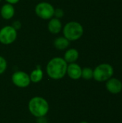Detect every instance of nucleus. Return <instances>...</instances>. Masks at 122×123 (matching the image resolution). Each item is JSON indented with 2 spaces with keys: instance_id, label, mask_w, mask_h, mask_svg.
<instances>
[{
  "instance_id": "a211bd4d",
  "label": "nucleus",
  "mask_w": 122,
  "mask_h": 123,
  "mask_svg": "<svg viewBox=\"0 0 122 123\" xmlns=\"http://www.w3.org/2000/svg\"><path fill=\"white\" fill-rule=\"evenodd\" d=\"M12 26L17 31V30H19L22 27V23H21L19 21L17 20V21H14V22L12 23Z\"/></svg>"
},
{
  "instance_id": "9d476101",
  "label": "nucleus",
  "mask_w": 122,
  "mask_h": 123,
  "mask_svg": "<svg viewBox=\"0 0 122 123\" xmlns=\"http://www.w3.org/2000/svg\"><path fill=\"white\" fill-rule=\"evenodd\" d=\"M47 29L51 34H58L63 30V25L60 19L55 17H52L49 19V22L47 24Z\"/></svg>"
},
{
  "instance_id": "4468645a",
  "label": "nucleus",
  "mask_w": 122,
  "mask_h": 123,
  "mask_svg": "<svg viewBox=\"0 0 122 123\" xmlns=\"http://www.w3.org/2000/svg\"><path fill=\"white\" fill-rule=\"evenodd\" d=\"M30 81L33 83L40 82L43 78V71L40 66H37L35 69H34L29 75Z\"/></svg>"
},
{
  "instance_id": "dca6fc26",
  "label": "nucleus",
  "mask_w": 122,
  "mask_h": 123,
  "mask_svg": "<svg viewBox=\"0 0 122 123\" xmlns=\"http://www.w3.org/2000/svg\"><path fill=\"white\" fill-rule=\"evenodd\" d=\"M6 68H7V62L6 59L3 56L0 55V75L5 72Z\"/></svg>"
},
{
  "instance_id": "20e7f679",
  "label": "nucleus",
  "mask_w": 122,
  "mask_h": 123,
  "mask_svg": "<svg viewBox=\"0 0 122 123\" xmlns=\"http://www.w3.org/2000/svg\"><path fill=\"white\" fill-rule=\"evenodd\" d=\"M114 75V68L109 63H101L93 69V78L96 81L104 82Z\"/></svg>"
},
{
  "instance_id": "7ed1b4c3",
  "label": "nucleus",
  "mask_w": 122,
  "mask_h": 123,
  "mask_svg": "<svg viewBox=\"0 0 122 123\" xmlns=\"http://www.w3.org/2000/svg\"><path fill=\"white\" fill-rule=\"evenodd\" d=\"M84 30L81 23L76 21H71L66 23L63 28V36L70 42L79 40L83 35Z\"/></svg>"
},
{
  "instance_id": "4be33fe9",
  "label": "nucleus",
  "mask_w": 122,
  "mask_h": 123,
  "mask_svg": "<svg viewBox=\"0 0 122 123\" xmlns=\"http://www.w3.org/2000/svg\"><path fill=\"white\" fill-rule=\"evenodd\" d=\"M1 1V0H0V1Z\"/></svg>"
},
{
  "instance_id": "6e6552de",
  "label": "nucleus",
  "mask_w": 122,
  "mask_h": 123,
  "mask_svg": "<svg viewBox=\"0 0 122 123\" xmlns=\"http://www.w3.org/2000/svg\"><path fill=\"white\" fill-rule=\"evenodd\" d=\"M106 82V88L111 94H117L122 91V82L119 79L111 77Z\"/></svg>"
},
{
  "instance_id": "ddd939ff",
  "label": "nucleus",
  "mask_w": 122,
  "mask_h": 123,
  "mask_svg": "<svg viewBox=\"0 0 122 123\" xmlns=\"http://www.w3.org/2000/svg\"><path fill=\"white\" fill-rule=\"evenodd\" d=\"M70 42L64 36H61V37H58L55 38L53 43L55 48L59 50H65L66 48H68V46L70 45Z\"/></svg>"
},
{
  "instance_id": "f3484780",
  "label": "nucleus",
  "mask_w": 122,
  "mask_h": 123,
  "mask_svg": "<svg viewBox=\"0 0 122 123\" xmlns=\"http://www.w3.org/2000/svg\"><path fill=\"white\" fill-rule=\"evenodd\" d=\"M63 16H64V11H63V9H62L60 8L55 9L53 17H55V18H58V19H60Z\"/></svg>"
},
{
  "instance_id": "f257e3e1",
  "label": "nucleus",
  "mask_w": 122,
  "mask_h": 123,
  "mask_svg": "<svg viewBox=\"0 0 122 123\" xmlns=\"http://www.w3.org/2000/svg\"><path fill=\"white\" fill-rule=\"evenodd\" d=\"M68 63L61 57H55L49 61L46 66V71L48 76L54 80L63 79L67 71Z\"/></svg>"
},
{
  "instance_id": "f8f14e48",
  "label": "nucleus",
  "mask_w": 122,
  "mask_h": 123,
  "mask_svg": "<svg viewBox=\"0 0 122 123\" xmlns=\"http://www.w3.org/2000/svg\"><path fill=\"white\" fill-rule=\"evenodd\" d=\"M78 58H79V53L78 50L75 48H70L65 51L63 58L68 64V63H76L78 59Z\"/></svg>"
},
{
  "instance_id": "6ab92c4d",
  "label": "nucleus",
  "mask_w": 122,
  "mask_h": 123,
  "mask_svg": "<svg viewBox=\"0 0 122 123\" xmlns=\"http://www.w3.org/2000/svg\"><path fill=\"white\" fill-rule=\"evenodd\" d=\"M37 123H47V120L45 117H37Z\"/></svg>"
},
{
  "instance_id": "39448f33",
  "label": "nucleus",
  "mask_w": 122,
  "mask_h": 123,
  "mask_svg": "<svg viewBox=\"0 0 122 123\" xmlns=\"http://www.w3.org/2000/svg\"><path fill=\"white\" fill-rule=\"evenodd\" d=\"M55 8L49 2L42 1L38 3L35 9V14L38 17L45 20H49L53 17Z\"/></svg>"
},
{
  "instance_id": "423d86ee",
  "label": "nucleus",
  "mask_w": 122,
  "mask_h": 123,
  "mask_svg": "<svg viewBox=\"0 0 122 123\" xmlns=\"http://www.w3.org/2000/svg\"><path fill=\"white\" fill-rule=\"evenodd\" d=\"M17 37V31L12 26L6 25L0 30V43L3 45L13 43Z\"/></svg>"
},
{
  "instance_id": "f03ea898",
  "label": "nucleus",
  "mask_w": 122,
  "mask_h": 123,
  "mask_svg": "<svg viewBox=\"0 0 122 123\" xmlns=\"http://www.w3.org/2000/svg\"><path fill=\"white\" fill-rule=\"evenodd\" d=\"M28 109L29 112L36 117H45L49 111V104L44 98L35 97L29 100Z\"/></svg>"
},
{
  "instance_id": "9b49d317",
  "label": "nucleus",
  "mask_w": 122,
  "mask_h": 123,
  "mask_svg": "<svg viewBox=\"0 0 122 123\" xmlns=\"http://www.w3.org/2000/svg\"><path fill=\"white\" fill-rule=\"evenodd\" d=\"M15 14V9L12 4H4L0 9V14L1 17L6 20L11 19Z\"/></svg>"
},
{
  "instance_id": "2eb2a0df",
  "label": "nucleus",
  "mask_w": 122,
  "mask_h": 123,
  "mask_svg": "<svg viewBox=\"0 0 122 123\" xmlns=\"http://www.w3.org/2000/svg\"><path fill=\"white\" fill-rule=\"evenodd\" d=\"M81 77L85 80H90L93 78V70L89 67H85L82 68Z\"/></svg>"
},
{
  "instance_id": "412c9836",
  "label": "nucleus",
  "mask_w": 122,
  "mask_h": 123,
  "mask_svg": "<svg viewBox=\"0 0 122 123\" xmlns=\"http://www.w3.org/2000/svg\"><path fill=\"white\" fill-rule=\"evenodd\" d=\"M80 123H88V122H86V121H83V122H81Z\"/></svg>"
},
{
  "instance_id": "1a4fd4ad",
  "label": "nucleus",
  "mask_w": 122,
  "mask_h": 123,
  "mask_svg": "<svg viewBox=\"0 0 122 123\" xmlns=\"http://www.w3.org/2000/svg\"><path fill=\"white\" fill-rule=\"evenodd\" d=\"M82 68L81 67L76 63H68L67 67L66 74L73 80H78L81 78Z\"/></svg>"
},
{
  "instance_id": "aec40b11",
  "label": "nucleus",
  "mask_w": 122,
  "mask_h": 123,
  "mask_svg": "<svg viewBox=\"0 0 122 123\" xmlns=\"http://www.w3.org/2000/svg\"><path fill=\"white\" fill-rule=\"evenodd\" d=\"M5 1H6V3H8V4H10L14 5V4H17L20 0H5Z\"/></svg>"
},
{
  "instance_id": "0eeeda50",
  "label": "nucleus",
  "mask_w": 122,
  "mask_h": 123,
  "mask_svg": "<svg viewBox=\"0 0 122 123\" xmlns=\"http://www.w3.org/2000/svg\"><path fill=\"white\" fill-rule=\"evenodd\" d=\"M12 81L15 86L19 88L27 87L31 83L29 75L22 71H17L12 74Z\"/></svg>"
}]
</instances>
